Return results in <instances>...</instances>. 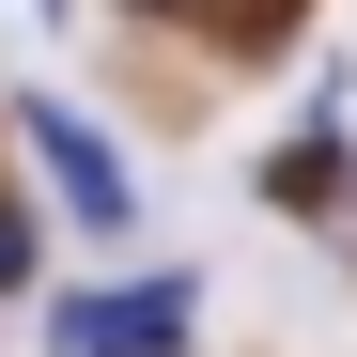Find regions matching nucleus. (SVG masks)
Returning <instances> with one entry per match:
<instances>
[{"label": "nucleus", "instance_id": "nucleus-1", "mask_svg": "<svg viewBox=\"0 0 357 357\" xmlns=\"http://www.w3.org/2000/svg\"><path fill=\"white\" fill-rule=\"evenodd\" d=\"M202 295L187 280H125V295H47V357H187Z\"/></svg>", "mask_w": 357, "mask_h": 357}, {"label": "nucleus", "instance_id": "nucleus-2", "mask_svg": "<svg viewBox=\"0 0 357 357\" xmlns=\"http://www.w3.org/2000/svg\"><path fill=\"white\" fill-rule=\"evenodd\" d=\"M16 140H31V171H47V187H63V218H78V233H125V218H140L125 155H109L78 109H63V93H16Z\"/></svg>", "mask_w": 357, "mask_h": 357}, {"label": "nucleus", "instance_id": "nucleus-3", "mask_svg": "<svg viewBox=\"0 0 357 357\" xmlns=\"http://www.w3.org/2000/svg\"><path fill=\"white\" fill-rule=\"evenodd\" d=\"M0 295H31V202H0Z\"/></svg>", "mask_w": 357, "mask_h": 357}, {"label": "nucleus", "instance_id": "nucleus-4", "mask_svg": "<svg viewBox=\"0 0 357 357\" xmlns=\"http://www.w3.org/2000/svg\"><path fill=\"white\" fill-rule=\"evenodd\" d=\"M140 16H171V0H140Z\"/></svg>", "mask_w": 357, "mask_h": 357}]
</instances>
